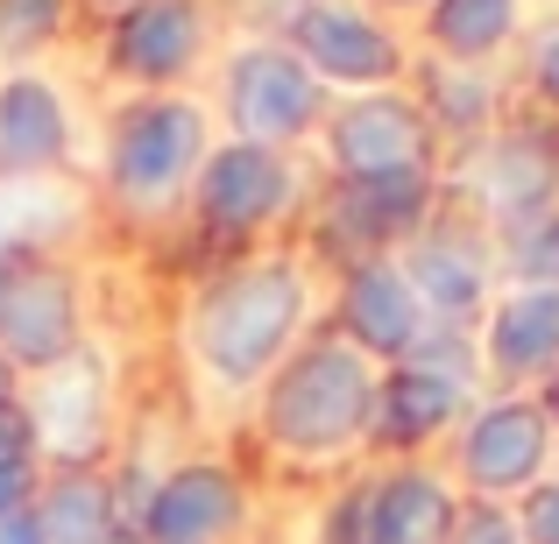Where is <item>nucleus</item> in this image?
<instances>
[{
	"instance_id": "f257e3e1",
	"label": "nucleus",
	"mask_w": 559,
	"mask_h": 544,
	"mask_svg": "<svg viewBox=\"0 0 559 544\" xmlns=\"http://www.w3.org/2000/svg\"><path fill=\"white\" fill-rule=\"evenodd\" d=\"M305 312H312V283L290 255H262L241 269L213 276L185 318V347L199 375L227 396H248L298 354Z\"/></svg>"
},
{
	"instance_id": "f03ea898",
	"label": "nucleus",
	"mask_w": 559,
	"mask_h": 544,
	"mask_svg": "<svg viewBox=\"0 0 559 544\" xmlns=\"http://www.w3.org/2000/svg\"><path fill=\"white\" fill-rule=\"evenodd\" d=\"M376 361L355 340L326 333V340H298V354L262 382V438L284 460H341L369 438L376 418Z\"/></svg>"
},
{
	"instance_id": "7ed1b4c3",
	"label": "nucleus",
	"mask_w": 559,
	"mask_h": 544,
	"mask_svg": "<svg viewBox=\"0 0 559 544\" xmlns=\"http://www.w3.org/2000/svg\"><path fill=\"white\" fill-rule=\"evenodd\" d=\"M205 156H213V121H205L199 99L135 93L107 121V164H99V178H107V198L128 219H164L191 198Z\"/></svg>"
},
{
	"instance_id": "20e7f679",
	"label": "nucleus",
	"mask_w": 559,
	"mask_h": 544,
	"mask_svg": "<svg viewBox=\"0 0 559 544\" xmlns=\"http://www.w3.org/2000/svg\"><path fill=\"white\" fill-rule=\"evenodd\" d=\"M219 113H227L234 142H262V149H290L319 128L326 113V85L290 43H241L219 78Z\"/></svg>"
},
{
	"instance_id": "39448f33",
	"label": "nucleus",
	"mask_w": 559,
	"mask_h": 544,
	"mask_svg": "<svg viewBox=\"0 0 559 544\" xmlns=\"http://www.w3.org/2000/svg\"><path fill=\"white\" fill-rule=\"evenodd\" d=\"M71 354H85V283L71 262L28 247L8 298H0V361L22 382H36Z\"/></svg>"
},
{
	"instance_id": "423d86ee",
	"label": "nucleus",
	"mask_w": 559,
	"mask_h": 544,
	"mask_svg": "<svg viewBox=\"0 0 559 544\" xmlns=\"http://www.w3.org/2000/svg\"><path fill=\"white\" fill-rule=\"evenodd\" d=\"M298 205V164L284 149H262V142H213L199 184H191V213H199L205 241H255L262 227Z\"/></svg>"
},
{
	"instance_id": "0eeeda50",
	"label": "nucleus",
	"mask_w": 559,
	"mask_h": 544,
	"mask_svg": "<svg viewBox=\"0 0 559 544\" xmlns=\"http://www.w3.org/2000/svg\"><path fill=\"white\" fill-rule=\"evenodd\" d=\"M552 460V418L532 396H489L475 418L461 424V481L475 488V503H503V495H532L546 481Z\"/></svg>"
},
{
	"instance_id": "6e6552de",
	"label": "nucleus",
	"mask_w": 559,
	"mask_h": 544,
	"mask_svg": "<svg viewBox=\"0 0 559 544\" xmlns=\"http://www.w3.org/2000/svg\"><path fill=\"white\" fill-rule=\"evenodd\" d=\"M248 523V488L227 460H178L150 481L135 509V544H234Z\"/></svg>"
},
{
	"instance_id": "1a4fd4ad",
	"label": "nucleus",
	"mask_w": 559,
	"mask_h": 544,
	"mask_svg": "<svg viewBox=\"0 0 559 544\" xmlns=\"http://www.w3.org/2000/svg\"><path fill=\"white\" fill-rule=\"evenodd\" d=\"M79 149L71 93L50 71H0V184H57Z\"/></svg>"
},
{
	"instance_id": "9d476101",
	"label": "nucleus",
	"mask_w": 559,
	"mask_h": 544,
	"mask_svg": "<svg viewBox=\"0 0 559 544\" xmlns=\"http://www.w3.org/2000/svg\"><path fill=\"white\" fill-rule=\"evenodd\" d=\"M205 57V8L199 0H135L107 14V71L135 93H178Z\"/></svg>"
},
{
	"instance_id": "9b49d317",
	"label": "nucleus",
	"mask_w": 559,
	"mask_h": 544,
	"mask_svg": "<svg viewBox=\"0 0 559 544\" xmlns=\"http://www.w3.org/2000/svg\"><path fill=\"white\" fill-rule=\"evenodd\" d=\"M28 424H36V452L43 467H99V446H107V367L99 354H71L64 367L22 382Z\"/></svg>"
},
{
	"instance_id": "f8f14e48",
	"label": "nucleus",
	"mask_w": 559,
	"mask_h": 544,
	"mask_svg": "<svg viewBox=\"0 0 559 544\" xmlns=\"http://www.w3.org/2000/svg\"><path fill=\"white\" fill-rule=\"evenodd\" d=\"M290 50L319 71V85H355V93H376L404 71L396 36L355 0H305L290 14Z\"/></svg>"
},
{
	"instance_id": "ddd939ff",
	"label": "nucleus",
	"mask_w": 559,
	"mask_h": 544,
	"mask_svg": "<svg viewBox=\"0 0 559 544\" xmlns=\"http://www.w3.org/2000/svg\"><path fill=\"white\" fill-rule=\"evenodd\" d=\"M326 149H333L341 184L347 178H396V170H432V121H425V107H411L396 93H361L355 107L333 113Z\"/></svg>"
},
{
	"instance_id": "4468645a",
	"label": "nucleus",
	"mask_w": 559,
	"mask_h": 544,
	"mask_svg": "<svg viewBox=\"0 0 559 544\" xmlns=\"http://www.w3.org/2000/svg\"><path fill=\"white\" fill-rule=\"evenodd\" d=\"M432 333V312L425 298L411 290L404 262L396 255H369L347 269V290H341V340H355L369 361H411L418 340Z\"/></svg>"
},
{
	"instance_id": "2eb2a0df",
	"label": "nucleus",
	"mask_w": 559,
	"mask_h": 544,
	"mask_svg": "<svg viewBox=\"0 0 559 544\" xmlns=\"http://www.w3.org/2000/svg\"><path fill=\"white\" fill-rule=\"evenodd\" d=\"M467 191H475V205L496 219L503 233L532 227V219L552 213L559 198V156L546 135H489L475 156H467Z\"/></svg>"
},
{
	"instance_id": "dca6fc26",
	"label": "nucleus",
	"mask_w": 559,
	"mask_h": 544,
	"mask_svg": "<svg viewBox=\"0 0 559 544\" xmlns=\"http://www.w3.org/2000/svg\"><path fill=\"white\" fill-rule=\"evenodd\" d=\"M461 410H467V375L432 367V361H396V367H382V382H376L369 438L390 446V452H418V446H432L439 432H453Z\"/></svg>"
},
{
	"instance_id": "f3484780",
	"label": "nucleus",
	"mask_w": 559,
	"mask_h": 544,
	"mask_svg": "<svg viewBox=\"0 0 559 544\" xmlns=\"http://www.w3.org/2000/svg\"><path fill=\"white\" fill-rule=\"evenodd\" d=\"M425 213H432V170H396V178L333 184L326 227L341 247H361V262H369V255H390V241L425 233Z\"/></svg>"
},
{
	"instance_id": "a211bd4d",
	"label": "nucleus",
	"mask_w": 559,
	"mask_h": 544,
	"mask_svg": "<svg viewBox=\"0 0 559 544\" xmlns=\"http://www.w3.org/2000/svg\"><path fill=\"white\" fill-rule=\"evenodd\" d=\"M404 276L411 290L425 298V312H432V326H453L461 333L467 318L489 312V247L475 241V233H453V227H425L418 241L404 247Z\"/></svg>"
},
{
	"instance_id": "6ab92c4d",
	"label": "nucleus",
	"mask_w": 559,
	"mask_h": 544,
	"mask_svg": "<svg viewBox=\"0 0 559 544\" xmlns=\"http://www.w3.org/2000/svg\"><path fill=\"white\" fill-rule=\"evenodd\" d=\"M481 367L503 382H552L559 367V290L510 283L481 312Z\"/></svg>"
},
{
	"instance_id": "aec40b11",
	"label": "nucleus",
	"mask_w": 559,
	"mask_h": 544,
	"mask_svg": "<svg viewBox=\"0 0 559 544\" xmlns=\"http://www.w3.org/2000/svg\"><path fill=\"white\" fill-rule=\"evenodd\" d=\"M36 523L50 544H121L128 537L121 481L107 467H43Z\"/></svg>"
},
{
	"instance_id": "412c9836",
	"label": "nucleus",
	"mask_w": 559,
	"mask_h": 544,
	"mask_svg": "<svg viewBox=\"0 0 559 544\" xmlns=\"http://www.w3.org/2000/svg\"><path fill=\"white\" fill-rule=\"evenodd\" d=\"M369 509H376V544H453L467 517L453 481L425 474V467H396V474L369 481Z\"/></svg>"
},
{
	"instance_id": "4be33fe9",
	"label": "nucleus",
	"mask_w": 559,
	"mask_h": 544,
	"mask_svg": "<svg viewBox=\"0 0 559 544\" xmlns=\"http://www.w3.org/2000/svg\"><path fill=\"white\" fill-rule=\"evenodd\" d=\"M518 14H524V0H432L425 28L447 50V64H489L518 36Z\"/></svg>"
},
{
	"instance_id": "5701e85b",
	"label": "nucleus",
	"mask_w": 559,
	"mask_h": 544,
	"mask_svg": "<svg viewBox=\"0 0 559 544\" xmlns=\"http://www.w3.org/2000/svg\"><path fill=\"white\" fill-rule=\"evenodd\" d=\"M71 22V0H0V64L22 71L64 36Z\"/></svg>"
},
{
	"instance_id": "b1692460",
	"label": "nucleus",
	"mask_w": 559,
	"mask_h": 544,
	"mask_svg": "<svg viewBox=\"0 0 559 544\" xmlns=\"http://www.w3.org/2000/svg\"><path fill=\"white\" fill-rule=\"evenodd\" d=\"M432 107H439V128L481 135L489 113H496V85L481 78V64H439L432 71Z\"/></svg>"
},
{
	"instance_id": "393cba45",
	"label": "nucleus",
	"mask_w": 559,
	"mask_h": 544,
	"mask_svg": "<svg viewBox=\"0 0 559 544\" xmlns=\"http://www.w3.org/2000/svg\"><path fill=\"white\" fill-rule=\"evenodd\" d=\"M503 262H510V276H518V283L559 290V213H546V219H532V227L510 233V241H503Z\"/></svg>"
},
{
	"instance_id": "a878e982",
	"label": "nucleus",
	"mask_w": 559,
	"mask_h": 544,
	"mask_svg": "<svg viewBox=\"0 0 559 544\" xmlns=\"http://www.w3.org/2000/svg\"><path fill=\"white\" fill-rule=\"evenodd\" d=\"M453 544H532V537H524V523L510 517L503 503H467L461 537H453Z\"/></svg>"
},
{
	"instance_id": "bb28decb",
	"label": "nucleus",
	"mask_w": 559,
	"mask_h": 544,
	"mask_svg": "<svg viewBox=\"0 0 559 544\" xmlns=\"http://www.w3.org/2000/svg\"><path fill=\"white\" fill-rule=\"evenodd\" d=\"M518 523H524V537H532V544H559V474L538 481V488L524 495Z\"/></svg>"
},
{
	"instance_id": "cd10ccee",
	"label": "nucleus",
	"mask_w": 559,
	"mask_h": 544,
	"mask_svg": "<svg viewBox=\"0 0 559 544\" xmlns=\"http://www.w3.org/2000/svg\"><path fill=\"white\" fill-rule=\"evenodd\" d=\"M36 488H43V460H0V517L36 509Z\"/></svg>"
},
{
	"instance_id": "c85d7f7f",
	"label": "nucleus",
	"mask_w": 559,
	"mask_h": 544,
	"mask_svg": "<svg viewBox=\"0 0 559 544\" xmlns=\"http://www.w3.org/2000/svg\"><path fill=\"white\" fill-rule=\"evenodd\" d=\"M0 460H43V452H36V424H28L22 396L0 403Z\"/></svg>"
},
{
	"instance_id": "c756f323",
	"label": "nucleus",
	"mask_w": 559,
	"mask_h": 544,
	"mask_svg": "<svg viewBox=\"0 0 559 544\" xmlns=\"http://www.w3.org/2000/svg\"><path fill=\"white\" fill-rule=\"evenodd\" d=\"M532 85L559 107V28H552V36H538V50H532Z\"/></svg>"
},
{
	"instance_id": "7c9ffc66",
	"label": "nucleus",
	"mask_w": 559,
	"mask_h": 544,
	"mask_svg": "<svg viewBox=\"0 0 559 544\" xmlns=\"http://www.w3.org/2000/svg\"><path fill=\"white\" fill-rule=\"evenodd\" d=\"M0 544H50L36 523V509H14V517H0Z\"/></svg>"
},
{
	"instance_id": "2f4dec72",
	"label": "nucleus",
	"mask_w": 559,
	"mask_h": 544,
	"mask_svg": "<svg viewBox=\"0 0 559 544\" xmlns=\"http://www.w3.org/2000/svg\"><path fill=\"white\" fill-rule=\"evenodd\" d=\"M22 255H28V247H0V298H8V283H14V269H22Z\"/></svg>"
},
{
	"instance_id": "473e14b6",
	"label": "nucleus",
	"mask_w": 559,
	"mask_h": 544,
	"mask_svg": "<svg viewBox=\"0 0 559 544\" xmlns=\"http://www.w3.org/2000/svg\"><path fill=\"white\" fill-rule=\"evenodd\" d=\"M8 396H22V375H14V367L0 361V403H8Z\"/></svg>"
},
{
	"instance_id": "72a5a7b5",
	"label": "nucleus",
	"mask_w": 559,
	"mask_h": 544,
	"mask_svg": "<svg viewBox=\"0 0 559 544\" xmlns=\"http://www.w3.org/2000/svg\"><path fill=\"white\" fill-rule=\"evenodd\" d=\"M546 418H552V432H559V367H552V382H546Z\"/></svg>"
},
{
	"instance_id": "f704fd0d",
	"label": "nucleus",
	"mask_w": 559,
	"mask_h": 544,
	"mask_svg": "<svg viewBox=\"0 0 559 544\" xmlns=\"http://www.w3.org/2000/svg\"><path fill=\"white\" fill-rule=\"evenodd\" d=\"M85 8H99V14H121V8H135V0H85Z\"/></svg>"
},
{
	"instance_id": "c9c22d12",
	"label": "nucleus",
	"mask_w": 559,
	"mask_h": 544,
	"mask_svg": "<svg viewBox=\"0 0 559 544\" xmlns=\"http://www.w3.org/2000/svg\"><path fill=\"white\" fill-rule=\"evenodd\" d=\"M382 8H432V0H382Z\"/></svg>"
},
{
	"instance_id": "e433bc0d",
	"label": "nucleus",
	"mask_w": 559,
	"mask_h": 544,
	"mask_svg": "<svg viewBox=\"0 0 559 544\" xmlns=\"http://www.w3.org/2000/svg\"><path fill=\"white\" fill-rule=\"evenodd\" d=\"M121 544H135V537H121Z\"/></svg>"
}]
</instances>
